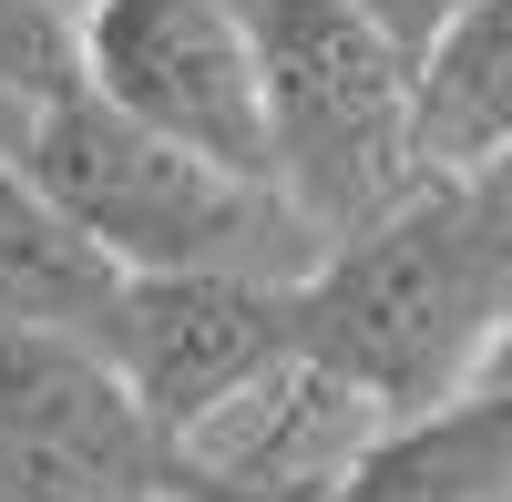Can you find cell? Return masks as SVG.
I'll use <instances>...</instances> for the list:
<instances>
[{"instance_id": "2", "label": "cell", "mask_w": 512, "mask_h": 502, "mask_svg": "<svg viewBox=\"0 0 512 502\" xmlns=\"http://www.w3.org/2000/svg\"><path fill=\"white\" fill-rule=\"evenodd\" d=\"M21 164L123 277H175V267L308 277L328 257V236L297 216L267 175H236V164L154 134V123H134L123 103H103L93 82H72V93H52L31 113Z\"/></svg>"}, {"instance_id": "3", "label": "cell", "mask_w": 512, "mask_h": 502, "mask_svg": "<svg viewBox=\"0 0 512 502\" xmlns=\"http://www.w3.org/2000/svg\"><path fill=\"white\" fill-rule=\"evenodd\" d=\"M267 62V154L277 195L328 246L379 226L431 175L420 144V52L379 31L359 0H246Z\"/></svg>"}, {"instance_id": "11", "label": "cell", "mask_w": 512, "mask_h": 502, "mask_svg": "<svg viewBox=\"0 0 512 502\" xmlns=\"http://www.w3.org/2000/svg\"><path fill=\"white\" fill-rule=\"evenodd\" d=\"M82 11L93 0H0V93L52 103L82 82Z\"/></svg>"}, {"instance_id": "13", "label": "cell", "mask_w": 512, "mask_h": 502, "mask_svg": "<svg viewBox=\"0 0 512 502\" xmlns=\"http://www.w3.org/2000/svg\"><path fill=\"white\" fill-rule=\"evenodd\" d=\"M31 113H41V103H21V93H0V154H21V144H31Z\"/></svg>"}, {"instance_id": "10", "label": "cell", "mask_w": 512, "mask_h": 502, "mask_svg": "<svg viewBox=\"0 0 512 502\" xmlns=\"http://www.w3.org/2000/svg\"><path fill=\"white\" fill-rule=\"evenodd\" d=\"M420 144L431 164L512 154V0H472L420 62Z\"/></svg>"}, {"instance_id": "8", "label": "cell", "mask_w": 512, "mask_h": 502, "mask_svg": "<svg viewBox=\"0 0 512 502\" xmlns=\"http://www.w3.org/2000/svg\"><path fill=\"white\" fill-rule=\"evenodd\" d=\"M123 277L93 236H82L41 175L21 154H0V328H41V339H93L113 349V318H123Z\"/></svg>"}, {"instance_id": "5", "label": "cell", "mask_w": 512, "mask_h": 502, "mask_svg": "<svg viewBox=\"0 0 512 502\" xmlns=\"http://www.w3.org/2000/svg\"><path fill=\"white\" fill-rule=\"evenodd\" d=\"M82 82L134 123L175 134L236 175L277 185L267 154V62L246 0H93L82 11Z\"/></svg>"}, {"instance_id": "14", "label": "cell", "mask_w": 512, "mask_h": 502, "mask_svg": "<svg viewBox=\"0 0 512 502\" xmlns=\"http://www.w3.org/2000/svg\"><path fill=\"white\" fill-rule=\"evenodd\" d=\"M482 380H512V328H502V349H492V369H482Z\"/></svg>"}, {"instance_id": "12", "label": "cell", "mask_w": 512, "mask_h": 502, "mask_svg": "<svg viewBox=\"0 0 512 502\" xmlns=\"http://www.w3.org/2000/svg\"><path fill=\"white\" fill-rule=\"evenodd\" d=\"M359 11H369L379 31H400V41H410V52H420V62H431V41H441V31H451L461 11H472V0H359Z\"/></svg>"}, {"instance_id": "7", "label": "cell", "mask_w": 512, "mask_h": 502, "mask_svg": "<svg viewBox=\"0 0 512 502\" xmlns=\"http://www.w3.org/2000/svg\"><path fill=\"white\" fill-rule=\"evenodd\" d=\"M287 349H297V277L175 267V277H134L113 318V369L134 380L164 441H185L216 400H236Z\"/></svg>"}, {"instance_id": "1", "label": "cell", "mask_w": 512, "mask_h": 502, "mask_svg": "<svg viewBox=\"0 0 512 502\" xmlns=\"http://www.w3.org/2000/svg\"><path fill=\"white\" fill-rule=\"evenodd\" d=\"M512 328V154L431 164L379 226L297 277V339L410 410L461 400Z\"/></svg>"}, {"instance_id": "4", "label": "cell", "mask_w": 512, "mask_h": 502, "mask_svg": "<svg viewBox=\"0 0 512 502\" xmlns=\"http://www.w3.org/2000/svg\"><path fill=\"white\" fill-rule=\"evenodd\" d=\"M0 502H175V441L113 349L0 328Z\"/></svg>"}, {"instance_id": "9", "label": "cell", "mask_w": 512, "mask_h": 502, "mask_svg": "<svg viewBox=\"0 0 512 502\" xmlns=\"http://www.w3.org/2000/svg\"><path fill=\"white\" fill-rule=\"evenodd\" d=\"M338 502H512V380H472L461 400L390 421Z\"/></svg>"}, {"instance_id": "6", "label": "cell", "mask_w": 512, "mask_h": 502, "mask_svg": "<svg viewBox=\"0 0 512 502\" xmlns=\"http://www.w3.org/2000/svg\"><path fill=\"white\" fill-rule=\"evenodd\" d=\"M400 410L297 339L175 441V502H338Z\"/></svg>"}]
</instances>
